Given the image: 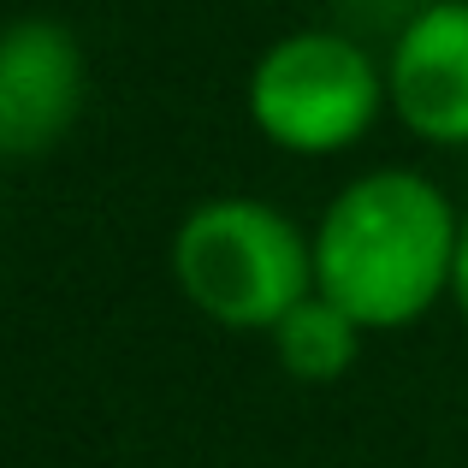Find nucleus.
Listing matches in <instances>:
<instances>
[{
	"label": "nucleus",
	"instance_id": "39448f33",
	"mask_svg": "<svg viewBox=\"0 0 468 468\" xmlns=\"http://www.w3.org/2000/svg\"><path fill=\"white\" fill-rule=\"evenodd\" d=\"M386 101L433 149L468 143V0H433L386 54Z\"/></svg>",
	"mask_w": 468,
	"mask_h": 468
},
{
	"label": "nucleus",
	"instance_id": "f257e3e1",
	"mask_svg": "<svg viewBox=\"0 0 468 468\" xmlns=\"http://www.w3.org/2000/svg\"><path fill=\"white\" fill-rule=\"evenodd\" d=\"M457 238L463 214L427 172H362L314 226V291L362 332H398L451 297Z\"/></svg>",
	"mask_w": 468,
	"mask_h": 468
},
{
	"label": "nucleus",
	"instance_id": "20e7f679",
	"mask_svg": "<svg viewBox=\"0 0 468 468\" xmlns=\"http://www.w3.org/2000/svg\"><path fill=\"white\" fill-rule=\"evenodd\" d=\"M90 66L66 24L18 18L0 36V149L6 160L48 154L83 113Z\"/></svg>",
	"mask_w": 468,
	"mask_h": 468
},
{
	"label": "nucleus",
	"instance_id": "423d86ee",
	"mask_svg": "<svg viewBox=\"0 0 468 468\" xmlns=\"http://www.w3.org/2000/svg\"><path fill=\"white\" fill-rule=\"evenodd\" d=\"M267 338H273L279 367H285L291 379H303V386H326V379H338L344 367L356 362V350H362V326H356L332 297H320V291L303 297L297 309L267 332Z\"/></svg>",
	"mask_w": 468,
	"mask_h": 468
},
{
	"label": "nucleus",
	"instance_id": "f03ea898",
	"mask_svg": "<svg viewBox=\"0 0 468 468\" xmlns=\"http://www.w3.org/2000/svg\"><path fill=\"white\" fill-rule=\"evenodd\" d=\"M172 279L207 320L231 332H273L314 297V238L255 196H214L190 207L172 238Z\"/></svg>",
	"mask_w": 468,
	"mask_h": 468
},
{
	"label": "nucleus",
	"instance_id": "7ed1b4c3",
	"mask_svg": "<svg viewBox=\"0 0 468 468\" xmlns=\"http://www.w3.org/2000/svg\"><path fill=\"white\" fill-rule=\"evenodd\" d=\"M386 107V78L374 54L338 30L279 36L250 71V119L273 149L320 160L344 154L374 131Z\"/></svg>",
	"mask_w": 468,
	"mask_h": 468
},
{
	"label": "nucleus",
	"instance_id": "0eeeda50",
	"mask_svg": "<svg viewBox=\"0 0 468 468\" xmlns=\"http://www.w3.org/2000/svg\"><path fill=\"white\" fill-rule=\"evenodd\" d=\"M451 303L468 320V214H463V238H457V279H451Z\"/></svg>",
	"mask_w": 468,
	"mask_h": 468
}]
</instances>
